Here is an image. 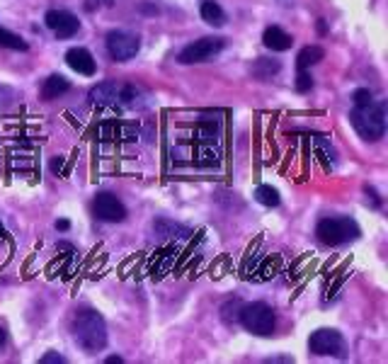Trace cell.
Instances as JSON below:
<instances>
[{"label":"cell","instance_id":"11","mask_svg":"<svg viewBox=\"0 0 388 364\" xmlns=\"http://www.w3.org/2000/svg\"><path fill=\"white\" fill-rule=\"evenodd\" d=\"M119 95H122V85L114 83V81H105L100 85H95L90 90V102L97 107H107V105H119Z\"/></svg>","mask_w":388,"mask_h":364},{"label":"cell","instance_id":"31","mask_svg":"<svg viewBox=\"0 0 388 364\" xmlns=\"http://www.w3.org/2000/svg\"><path fill=\"white\" fill-rule=\"evenodd\" d=\"M318 32L325 34V20H318Z\"/></svg>","mask_w":388,"mask_h":364},{"label":"cell","instance_id":"32","mask_svg":"<svg viewBox=\"0 0 388 364\" xmlns=\"http://www.w3.org/2000/svg\"><path fill=\"white\" fill-rule=\"evenodd\" d=\"M0 236H3V226H0Z\"/></svg>","mask_w":388,"mask_h":364},{"label":"cell","instance_id":"17","mask_svg":"<svg viewBox=\"0 0 388 364\" xmlns=\"http://www.w3.org/2000/svg\"><path fill=\"white\" fill-rule=\"evenodd\" d=\"M0 49H15V51H27V42L22 37H17L15 32L3 30L0 27Z\"/></svg>","mask_w":388,"mask_h":364},{"label":"cell","instance_id":"18","mask_svg":"<svg viewBox=\"0 0 388 364\" xmlns=\"http://www.w3.org/2000/svg\"><path fill=\"white\" fill-rule=\"evenodd\" d=\"M255 199H258L260 204H265V207H279V192L275 190L272 185H260L258 190H255Z\"/></svg>","mask_w":388,"mask_h":364},{"label":"cell","instance_id":"20","mask_svg":"<svg viewBox=\"0 0 388 364\" xmlns=\"http://www.w3.org/2000/svg\"><path fill=\"white\" fill-rule=\"evenodd\" d=\"M156 226H163V229H168V231H161V236H168V238H173L175 233H180V238H185L187 233H190V231H187V229H182V226H175V224H170V221H165V219H161V221H158Z\"/></svg>","mask_w":388,"mask_h":364},{"label":"cell","instance_id":"23","mask_svg":"<svg viewBox=\"0 0 388 364\" xmlns=\"http://www.w3.org/2000/svg\"><path fill=\"white\" fill-rule=\"evenodd\" d=\"M15 100V93L8 88V85H0V110H5V107H10Z\"/></svg>","mask_w":388,"mask_h":364},{"label":"cell","instance_id":"3","mask_svg":"<svg viewBox=\"0 0 388 364\" xmlns=\"http://www.w3.org/2000/svg\"><path fill=\"white\" fill-rule=\"evenodd\" d=\"M359 233L362 231H359L357 221L350 216H328V219L318 221L316 226L318 241L325 246H345L350 241H357Z\"/></svg>","mask_w":388,"mask_h":364},{"label":"cell","instance_id":"16","mask_svg":"<svg viewBox=\"0 0 388 364\" xmlns=\"http://www.w3.org/2000/svg\"><path fill=\"white\" fill-rule=\"evenodd\" d=\"M279 68H282V64L275 59H258L253 64V76L260 78V81H265V78H272L275 73H279Z\"/></svg>","mask_w":388,"mask_h":364},{"label":"cell","instance_id":"29","mask_svg":"<svg viewBox=\"0 0 388 364\" xmlns=\"http://www.w3.org/2000/svg\"><path fill=\"white\" fill-rule=\"evenodd\" d=\"M267 362H291V357H272V360Z\"/></svg>","mask_w":388,"mask_h":364},{"label":"cell","instance_id":"14","mask_svg":"<svg viewBox=\"0 0 388 364\" xmlns=\"http://www.w3.org/2000/svg\"><path fill=\"white\" fill-rule=\"evenodd\" d=\"M325 59V51L323 47H318V44H311V47H304L299 51V56H296V68L299 71H306V68L316 66L318 61Z\"/></svg>","mask_w":388,"mask_h":364},{"label":"cell","instance_id":"19","mask_svg":"<svg viewBox=\"0 0 388 364\" xmlns=\"http://www.w3.org/2000/svg\"><path fill=\"white\" fill-rule=\"evenodd\" d=\"M316 146H318V153L323 156L325 166H328V158H330V163L335 161V151H333V146L328 144V139H325V136H316Z\"/></svg>","mask_w":388,"mask_h":364},{"label":"cell","instance_id":"15","mask_svg":"<svg viewBox=\"0 0 388 364\" xmlns=\"http://www.w3.org/2000/svg\"><path fill=\"white\" fill-rule=\"evenodd\" d=\"M71 90V83L64 76H49L42 85V98L44 100H56L59 95H64Z\"/></svg>","mask_w":388,"mask_h":364},{"label":"cell","instance_id":"25","mask_svg":"<svg viewBox=\"0 0 388 364\" xmlns=\"http://www.w3.org/2000/svg\"><path fill=\"white\" fill-rule=\"evenodd\" d=\"M61 168H64V158H54V163H51V170H54V173H59Z\"/></svg>","mask_w":388,"mask_h":364},{"label":"cell","instance_id":"13","mask_svg":"<svg viewBox=\"0 0 388 364\" xmlns=\"http://www.w3.org/2000/svg\"><path fill=\"white\" fill-rule=\"evenodd\" d=\"M199 13H202V20L209 22V25H214V27H224L226 25V13H224V8L216 3V0H202Z\"/></svg>","mask_w":388,"mask_h":364},{"label":"cell","instance_id":"28","mask_svg":"<svg viewBox=\"0 0 388 364\" xmlns=\"http://www.w3.org/2000/svg\"><path fill=\"white\" fill-rule=\"evenodd\" d=\"M5 340H8V333H5V328H0V348L5 345Z\"/></svg>","mask_w":388,"mask_h":364},{"label":"cell","instance_id":"7","mask_svg":"<svg viewBox=\"0 0 388 364\" xmlns=\"http://www.w3.org/2000/svg\"><path fill=\"white\" fill-rule=\"evenodd\" d=\"M139 49H141V42H139V37H134V34H129L124 30H112L107 34V51H110V56L114 61L134 59V56L139 54Z\"/></svg>","mask_w":388,"mask_h":364},{"label":"cell","instance_id":"26","mask_svg":"<svg viewBox=\"0 0 388 364\" xmlns=\"http://www.w3.org/2000/svg\"><path fill=\"white\" fill-rule=\"evenodd\" d=\"M68 226H71V224H68V221H66V219L56 221V229H59V231H68Z\"/></svg>","mask_w":388,"mask_h":364},{"label":"cell","instance_id":"27","mask_svg":"<svg viewBox=\"0 0 388 364\" xmlns=\"http://www.w3.org/2000/svg\"><path fill=\"white\" fill-rule=\"evenodd\" d=\"M122 362H124L122 357H114V355H112V357H107V360H105V364H122Z\"/></svg>","mask_w":388,"mask_h":364},{"label":"cell","instance_id":"4","mask_svg":"<svg viewBox=\"0 0 388 364\" xmlns=\"http://www.w3.org/2000/svg\"><path fill=\"white\" fill-rule=\"evenodd\" d=\"M238 321L243 323V328L248 333L253 335H260V338H267V335L275 333V311H272V306L262 304H248L241 309V314H238Z\"/></svg>","mask_w":388,"mask_h":364},{"label":"cell","instance_id":"30","mask_svg":"<svg viewBox=\"0 0 388 364\" xmlns=\"http://www.w3.org/2000/svg\"><path fill=\"white\" fill-rule=\"evenodd\" d=\"M141 10L144 13H158V8H151V5H141Z\"/></svg>","mask_w":388,"mask_h":364},{"label":"cell","instance_id":"10","mask_svg":"<svg viewBox=\"0 0 388 364\" xmlns=\"http://www.w3.org/2000/svg\"><path fill=\"white\" fill-rule=\"evenodd\" d=\"M66 64L71 66L76 73H81V76H95V68H97L93 54H90L88 49H83V47L68 49L66 51Z\"/></svg>","mask_w":388,"mask_h":364},{"label":"cell","instance_id":"9","mask_svg":"<svg viewBox=\"0 0 388 364\" xmlns=\"http://www.w3.org/2000/svg\"><path fill=\"white\" fill-rule=\"evenodd\" d=\"M93 214L107 224H119V221L127 219V207L110 192H102L93 199Z\"/></svg>","mask_w":388,"mask_h":364},{"label":"cell","instance_id":"8","mask_svg":"<svg viewBox=\"0 0 388 364\" xmlns=\"http://www.w3.org/2000/svg\"><path fill=\"white\" fill-rule=\"evenodd\" d=\"M44 22H47L49 30L56 34V39H71L81 32L78 17L68 13V10H49V13L44 15Z\"/></svg>","mask_w":388,"mask_h":364},{"label":"cell","instance_id":"12","mask_svg":"<svg viewBox=\"0 0 388 364\" xmlns=\"http://www.w3.org/2000/svg\"><path fill=\"white\" fill-rule=\"evenodd\" d=\"M262 44H265L267 49L272 51H287L291 49V44H294V39H291V34H287L282 30V27H267L265 34H262Z\"/></svg>","mask_w":388,"mask_h":364},{"label":"cell","instance_id":"1","mask_svg":"<svg viewBox=\"0 0 388 364\" xmlns=\"http://www.w3.org/2000/svg\"><path fill=\"white\" fill-rule=\"evenodd\" d=\"M73 338H76L78 348L85 350L88 355L107 348V323L105 318L95 311H81L73 318Z\"/></svg>","mask_w":388,"mask_h":364},{"label":"cell","instance_id":"21","mask_svg":"<svg viewBox=\"0 0 388 364\" xmlns=\"http://www.w3.org/2000/svg\"><path fill=\"white\" fill-rule=\"evenodd\" d=\"M352 100H355V107H364V105H369V102H374V95H372V90L359 88V90H355Z\"/></svg>","mask_w":388,"mask_h":364},{"label":"cell","instance_id":"2","mask_svg":"<svg viewBox=\"0 0 388 364\" xmlns=\"http://www.w3.org/2000/svg\"><path fill=\"white\" fill-rule=\"evenodd\" d=\"M355 132L367 141H379L386 134V107L384 102H369L364 107H355L350 115Z\"/></svg>","mask_w":388,"mask_h":364},{"label":"cell","instance_id":"6","mask_svg":"<svg viewBox=\"0 0 388 364\" xmlns=\"http://www.w3.org/2000/svg\"><path fill=\"white\" fill-rule=\"evenodd\" d=\"M308 350L313 355H330V357H342L345 355V338L333 331V328H321V331L311 333V340H308Z\"/></svg>","mask_w":388,"mask_h":364},{"label":"cell","instance_id":"24","mask_svg":"<svg viewBox=\"0 0 388 364\" xmlns=\"http://www.w3.org/2000/svg\"><path fill=\"white\" fill-rule=\"evenodd\" d=\"M66 357L59 355V352H49V355H44L42 360H39V364H64Z\"/></svg>","mask_w":388,"mask_h":364},{"label":"cell","instance_id":"22","mask_svg":"<svg viewBox=\"0 0 388 364\" xmlns=\"http://www.w3.org/2000/svg\"><path fill=\"white\" fill-rule=\"evenodd\" d=\"M313 88V78H311V73H306V71H299V78H296V90L299 93H308V90Z\"/></svg>","mask_w":388,"mask_h":364},{"label":"cell","instance_id":"5","mask_svg":"<svg viewBox=\"0 0 388 364\" xmlns=\"http://www.w3.org/2000/svg\"><path fill=\"white\" fill-rule=\"evenodd\" d=\"M224 47H226V39H221V37H202V39H197V42L187 44V47L178 54V61H180V64H185V66L202 64V61H209L211 56L219 54V51L224 49Z\"/></svg>","mask_w":388,"mask_h":364}]
</instances>
